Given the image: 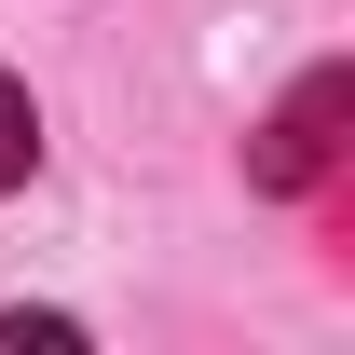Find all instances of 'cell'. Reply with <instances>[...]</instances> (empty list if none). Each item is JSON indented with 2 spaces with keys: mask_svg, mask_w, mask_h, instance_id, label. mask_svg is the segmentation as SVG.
I'll return each instance as SVG.
<instances>
[{
  "mask_svg": "<svg viewBox=\"0 0 355 355\" xmlns=\"http://www.w3.org/2000/svg\"><path fill=\"white\" fill-rule=\"evenodd\" d=\"M342 110H355V83H342V69H314V83L273 110V137H260V191H314V178L342 164Z\"/></svg>",
  "mask_w": 355,
  "mask_h": 355,
  "instance_id": "cell-1",
  "label": "cell"
},
{
  "mask_svg": "<svg viewBox=\"0 0 355 355\" xmlns=\"http://www.w3.org/2000/svg\"><path fill=\"white\" fill-rule=\"evenodd\" d=\"M42 164V110H28V83H0V191Z\"/></svg>",
  "mask_w": 355,
  "mask_h": 355,
  "instance_id": "cell-2",
  "label": "cell"
},
{
  "mask_svg": "<svg viewBox=\"0 0 355 355\" xmlns=\"http://www.w3.org/2000/svg\"><path fill=\"white\" fill-rule=\"evenodd\" d=\"M0 355H69V314H0Z\"/></svg>",
  "mask_w": 355,
  "mask_h": 355,
  "instance_id": "cell-3",
  "label": "cell"
}]
</instances>
